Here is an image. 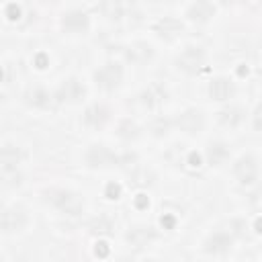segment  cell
Wrapping results in <instances>:
<instances>
[{
    "label": "cell",
    "instance_id": "ba28073f",
    "mask_svg": "<svg viewBox=\"0 0 262 262\" xmlns=\"http://www.w3.org/2000/svg\"><path fill=\"white\" fill-rule=\"evenodd\" d=\"M176 125L186 133H199L205 127V117L199 108H188L176 119Z\"/></svg>",
    "mask_w": 262,
    "mask_h": 262
},
{
    "label": "cell",
    "instance_id": "8fae6325",
    "mask_svg": "<svg viewBox=\"0 0 262 262\" xmlns=\"http://www.w3.org/2000/svg\"><path fill=\"white\" fill-rule=\"evenodd\" d=\"M125 53H127V59L133 61V63H145V61H149V59L154 57L151 45H149V43H141V41L129 45V47L125 49Z\"/></svg>",
    "mask_w": 262,
    "mask_h": 262
},
{
    "label": "cell",
    "instance_id": "9c48e42d",
    "mask_svg": "<svg viewBox=\"0 0 262 262\" xmlns=\"http://www.w3.org/2000/svg\"><path fill=\"white\" fill-rule=\"evenodd\" d=\"M108 119H111V111L104 104H92L84 113V125L90 129H102Z\"/></svg>",
    "mask_w": 262,
    "mask_h": 262
},
{
    "label": "cell",
    "instance_id": "44dd1931",
    "mask_svg": "<svg viewBox=\"0 0 262 262\" xmlns=\"http://www.w3.org/2000/svg\"><path fill=\"white\" fill-rule=\"evenodd\" d=\"M145 262H164V260H145Z\"/></svg>",
    "mask_w": 262,
    "mask_h": 262
},
{
    "label": "cell",
    "instance_id": "277c9868",
    "mask_svg": "<svg viewBox=\"0 0 262 262\" xmlns=\"http://www.w3.org/2000/svg\"><path fill=\"white\" fill-rule=\"evenodd\" d=\"M94 82L102 90H115L123 82V68L117 61H108L94 72Z\"/></svg>",
    "mask_w": 262,
    "mask_h": 262
},
{
    "label": "cell",
    "instance_id": "ffe728a7",
    "mask_svg": "<svg viewBox=\"0 0 262 262\" xmlns=\"http://www.w3.org/2000/svg\"><path fill=\"white\" fill-rule=\"evenodd\" d=\"M207 156H209V162H211V164L219 166V164H221V162H223V160L229 156V151H227V145H225V143L215 141V143H211V145H209Z\"/></svg>",
    "mask_w": 262,
    "mask_h": 262
},
{
    "label": "cell",
    "instance_id": "3957f363",
    "mask_svg": "<svg viewBox=\"0 0 262 262\" xmlns=\"http://www.w3.org/2000/svg\"><path fill=\"white\" fill-rule=\"evenodd\" d=\"M29 215L20 205H12L0 213V229L4 233H18L27 227Z\"/></svg>",
    "mask_w": 262,
    "mask_h": 262
},
{
    "label": "cell",
    "instance_id": "7c38bea8",
    "mask_svg": "<svg viewBox=\"0 0 262 262\" xmlns=\"http://www.w3.org/2000/svg\"><path fill=\"white\" fill-rule=\"evenodd\" d=\"M209 94L215 100H227L233 94V84L227 78H215L209 84Z\"/></svg>",
    "mask_w": 262,
    "mask_h": 262
},
{
    "label": "cell",
    "instance_id": "9a60e30c",
    "mask_svg": "<svg viewBox=\"0 0 262 262\" xmlns=\"http://www.w3.org/2000/svg\"><path fill=\"white\" fill-rule=\"evenodd\" d=\"M25 98H27V102H29L31 106H35V108H49L51 102H53L51 94H49L47 90H43V88H31V90L25 94Z\"/></svg>",
    "mask_w": 262,
    "mask_h": 262
},
{
    "label": "cell",
    "instance_id": "7a4b0ae2",
    "mask_svg": "<svg viewBox=\"0 0 262 262\" xmlns=\"http://www.w3.org/2000/svg\"><path fill=\"white\" fill-rule=\"evenodd\" d=\"M205 59H207V53H205L203 47H199V45H186V47L178 53L176 66H178L182 72H186V74H196V72L205 66Z\"/></svg>",
    "mask_w": 262,
    "mask_h": 262
},
{
    "label": "cell",
    "instance_id": "30bf717a",
    "mask_svg": "<svg viewBox=\"0 0 262 262\" xmlns=\"http://www.w3.org/2000/svg\"><path fill=\"white\" fill-rule=\"evenodd\" d=\"M61 25L70 33H84L88 29V14L82 10H68L61 18Z\"/></svg>",
    "mask_w": 262,
    "mask_h": 262
},
{
    "label": "cell",
    "instance_id": "8992f818",
    "mask_svg": "<svg viewBox=\"0 0 262 262\" xmlns=\"http://www.w3.org/2000/svg\"><path fill=\"white\" fill-rule=\"evenodd\" d=\"M233 174H235V178L242 184L256 182V178H258V160L254 156H250V154L248 156H242L235 162V166H233Z\"/></svg>",
    "mask_w": 262,
    "mask_h": 262
},
{
    "label": "cell",
    "instance_id": "ac0fdd59",
    "mask_svg": "<svg viewBox=\"0 0 262 262\" xmlns=\"http://www.w3.org/2000/svg\"><path fill=\"white\" fill-rule=\"evenodd\" d=\"M180 29H182V25H180L176 18H172V16H166V18H162V20L156 25V33H158L160 37H166V39L176 37V35L180 33Z\"/></svg>",
    "mask_w": 262,
    "mask_h": 262
},
{
    "label": "cell",
    "instance_id": "7402d4cb",
    "mask_svg": "<svg viewBox=\"0 0 262 262\" xmlns=\"http://www.w3.org/2000/svg\"><path fill=\"white\" fill-rule=\"evenodd\" d=\"M0 262H4V260H2V256H0Z\"/></svg>",
    "mask_w": 262,
    "mask_h": 262
},
{
    "label": "cell",
    "instance_id": "4fadbf2b",
    "mask_svg": "<svg viewBox=\"0 0 262 262\" xmlns=\"http://www.w3.org/2000/svg\"><path fill=\"white\" fill-rule=\"evenodd\" d=\"M213 14H215V6L209 4V2H194V4H190L188 10H186V16H188L190 20H196V23H205V20H209Z\"/></svg>",
    "mask_w": 262,
    "mask_h": 262
},
{
    "label": "cell",
    "instance_id": "d6986e66",
    "mask_svg": "<svg viewBox=\"0 0 262 262\" xmlns=\"http://www.w3.org/2000/svg\"><path fill=\"white\" fill-rule=\"evenodd\" d=\"M154 237V231H151V227H133L129 233H127V239L135 246V248H141V246H145L149 239Z\"/></svg>",
    "mask_w": 262,
    "mask_h": 262
},
{
    "label": "cell",
    "instance_id": "52a82bcc",
    "mask_svg": "<svg viewBox=\"0 0 262 262\" xmlns=\"http://www.w3.org/2000/svg\"><path fill=\"white\" fill-rule=\"evenodd\" d=\"M84 92L86 90H84V86L78 78H66L59 84L57 92H55V100H59V102H78L84 96Z\"/></svg>",
    "mask_w": 262,
    "mask_h": 262
},
{
    "label": "cell",
    "instance_id": "e0dca14e",
    "mask_svg": "<svg viewBox=\"0 0 262 262\" xmlns=\"http://www.w3.org/2000/svg\"><path fill=\"white\" fill-rule=\"evenodd\" d=\"M20 160H23V154L16 145L6 143L0 147V164L4 168H16V164H20Z\"/></svg>",
    "mask_w": 262,
    "mask_h": 262
},
{
    "label": "cell",
    "instance_id": "6da1fadb",
    "mask_svg": "<svg viewBox=\"0 0 262 262\" xmlns=\"http://www.w3.org/2000/svg\"><path fill=\"white\" fill-rule=\"evenodd\" d=\"M45 199L47 203H51V207H55L63 215H80L84 211L82 196L68 188H49L45 190Z\"/></svg>",
    "mask_w": 262,
    "mask_h": 262
},
{
    "label": "cell",
    "instance_id": "5b68a950",
    "mask_svg": "<svg viewBox=\"0 0 262 262\" xmlns=\"http://www.w3.org/2000/svg\"><path fill=\"white\" fill-rule=\"evenodd\" d=\"M117 162H119V158L106 145H100V143L96 145L94 143L86 151V164L92 166V168H106V166H113Z\"/></svg>",
    "mask_w": 262,
    "mask_h": 262
},
{
    "label": "cell",
    "instance_id": "5bb4252c",
    "mask_svg": "<svg viewBox=\"0 0 262 262\" xmlns=\"http://www.w3.org/2000/svg\"><path fill=\"white\" fill-rule=\"evenodd\" d=\"M229 248H231V237H229L225 231L213 233V235L207 239V244H205V250H207V252H213V254H223V252H227Z\"/></svg>",
    "mask_w": 262,
    "mask_h": 262
},
{
    "label": "cell",
    "instance_id": "2e32d148",
    "mask_svg": "<svg viewBox=\"0 0 262 262\" xmlns=\"http://www.w3.org/2000/svg\"><path fill=\"white\" fill-rule=\"evenodd\" d=\"M217 121H219V125H223V127H227V129H235V127L244 121V113H242L237 106H229V108L219 111Z\"/></svg>",
    "mask_w": 262,
    "mask_h": 262
}]
</instances>
